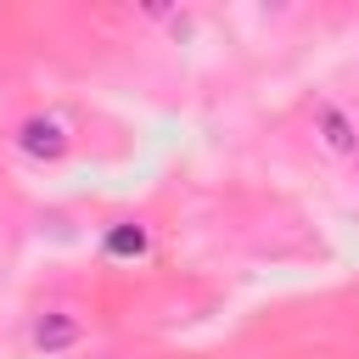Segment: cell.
<instances>
[{"instance_id":"obj_1","label":"cell","mask_w":359,"mask_h":359,"mask_svg":"<svg viewBox=\"0 0 359 359\" xmlns=\"http://www.w3.org/2000/svg\"><path fill=\"white\" fill-rule=\"evenodd\" d=\"M73 146H79V135H73L62 107H28L11 123V151L22 163H34V168H62L73 157Z\"/></svg>"},{"instance_id":"obj_2","label":"cell","mask_w":359,"mask_h":359,"mask_svg":"<svg viewBox=\"0 0 359 359\" xmlns=\"http://www.w3.org/2000/svg\"><path fill=\"white\" fill-rule=\"evenodd\" d=\"M309 135H314V146L331 157V163H348V157H359V112L348 107V101H314V112H309Z\"/></svg>"},{"instance_id":"obj_3","label":"cell","mask_w":359,"mask_h":359,"mask_svg":"<svg viewBox=\"0 0 359 359\" xmlns=\"http://www.w3.org/2000/svg\"><path fill=\"white\" fill-rule=\"evenodd\" d=\"M28 342H34V353L62 359V353H73L84 342V314L73 303H39L34 320H28Z\"/></svg>"},{"instance_id":"obj_4","label":"cell","mask_w":359,"mask_h":359,"mask_svg":"<svg viewBox=\"0 0 359 359\" xmlns=\"http://www.w3.org/2000/svg\"><path fill=\"white\" fill-rule=\"evenodd\" d=\"M95 247H101V258H107V264H146L157 241H151V224H146V219L118 213V219H107V224H101V241H95Z\"/></svg>"}]
</instances>
